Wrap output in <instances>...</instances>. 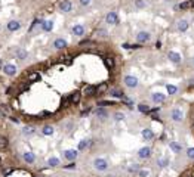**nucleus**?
<instances>
[{
  "label": "nucleus",
  "mask_w": 194,
  "mask_h": 177,
  "mask_svg": "<svg viewBox=\"0 0 194 177\" xmlns=\"http://www.w3.org/2000/svg\"><path fill=\"white\" fill-rule=\"evenodd\" d=\"M107 83H102V84H100L98 87H96V93H104L105 90H107Z\"/></svg>",
  "instance_id": "obj_28"
},
{
  "label": "nucleus",
  "mask_w": 194,
  "mask_h": 177,
  "mask_svg": "<svg viewBox=\"0 0 194 177\" xmlns=\"http://www.w3.org/2000/svg\"><path fill=\"white\" fill-rule=\"evenodd\" d=\"M160 46H162V43H160V41H157V43H156V49H160Z\"/></svg>",
  "instance_id": "obj_48"
},
{
  "label": "nucleus",
  "mask_w": 194,
  "mask_h": 177,
  "mask_svg": "<svg viewBox=\"0 0 194 177\" xmlns=\"http://www.w3.org/2000/svg\"><path fill=\"white\" fill-rule=\"evenodd\" d=\"M93 114L96 115V117H100V118H105L107 117V111L102 108V106H100V108H96L95 111H93Z\"/></svg>",
  "instance_id": "obj_15"
},
{
  "label": "nucleus",
  "mask_w": 194,
  "mask_h": 177,
  "mask_svg": "<svg viewBox=\"0 0 194 177\" xmlns=\"http://www.w3.org/2000/svg\"><path fill=\"white\" fill-rule=\"evenodd\" d=\"M138 156H139L141 159H147V158H150V156H151V148H148V146L141 148V149L138 151Z\"/></svg>",
  "instance_id": "obj_5"
},
{
  "label": "nucleus",
  "mask_w": 194,
  "mask_h": 177,
  "mask_svg": "<svg viewBox=\"0 0 194 177\" xmlns=\"http://www.w3.org/2000/svg\"><path fill=\"white\" fill-rule=\"evenodd\" d=\"M153 101H154L156 103H163V102L166 101V96L162 95V93H154V95H153Z\"/></svg>",
  "instance_id": "obj_16"
},
{
  "label": "nucleus",
  "mask_w": 194,
  "mask_h": 177,
  "mask_svg": "<svg viewBox=\"0 0 194 177\" xmlns=\"http://www.w3.org/2000/svg\"><path fill=\"white\" fill-rule=\"evenodd\" d=\"M95 93H96V87L95 86H86L84 90H83V95H86V96H93Z\"/></svg>",
  "instance_id": "obj_10"
},
{
  "label": "nucleus",
  "mask_w": 194,
  "mask_h": 177,
  "mask_svg": "<svg viewBox=\"0 0 194 177\" xmlns=\"http://www.w3.org/2000/svg\"><path fill=\"white\" fill-rule=\"evenodd\" d=\"M136 40H138V43H139V44L148 43V41L151 40V34H150V33H147V31H141V33H138Z\"/></svg>",
  "instance_id": "obj_2"
},
{
  "label": "nucleus",
  "mask_w": 194,
  "mask_h": 177,
  "mask_svg": "<svg viewBox=\"0 0 194 177\" xmlns=\"http://www.w3.org/2000/svg\"><path fill=\"white\" fill-rule=\"evenodd\" d=\"M178 8L182 9V11H185V9H191V8H194V0H187V2L181 3Z\"/></svg>",
  "instance_id": "obj_14"
},
{
  "label": "nucleus",
  "mask_w": 194,
  "mask_h": 177,
  "mask_svg": "<svg viewBox=\"0 0 194 177\" xmlns=\"http://www.w3.org/2000/svg\"><path fill=\"white\" fill-rule=\"evenodd\" d=\"M34 128L33 127H25V128H22V134H25V136H30V134H34Z\"/></svg>",
  "instance_id": "obj_31"
},
{
  "label": "nucleus",
  "mask_w": 194,
  "mask_h": 177,
  "mask_svg": "<svg viewBox=\"0 0 194 177\" xmlns=\"http://www.w3.org/2000/svg\"><path fill=\"white\" fill-rule=\"evenodd\" d=\"M0 66H2V62H0Z\"/></svg>",
  "instance_id": "obj_49"
},
{
  "label": "nucleus",
  "mask_w": 194,
  "mask_h": 177,
  "mask_svg": "<svg viewBox=\"0 0 194 177\" xmlns=\"http://www.w3.org/2000/svg\"><path fill=\"white\" fill-rule=\"evenodd\" d=\"M90 3V0H80V5H83V6H87Z\"/></svg>",
  "instance_id": "obj_43"
},
{
  "label": "nucleus",
  "mask_w": 194,
  "mask_h": 177,
  "mask_svg": "<svg viewBox=\"0 0 194 177\" xmlns=\"http://www.w3.org/2000/svg\"><path fill=\"white\" fill-rule=\"evenodd\" d=\"M19 27H21V24H19L18 21H11V22L8 24V30H11V31H17Z\"/></svg>",
  "instance_id": "obj_19"
},
{
  "label": "nucleus",
  "mask_w": 194,
  "mask_h": 177,
  "mask_svg": "<svg viewBox=\"0 0 194 177\" xmlns=\"http://www.w3.org/2000/svg\"><path fill=\"white\" fill-rule=\"evenodd\" d=\"M43 134H45V136H50V134H53V128H52L50 126L43 127Z\"/></svg>",
  "instance_id": "obj_32"
},
{
  "label": "nucleus",
  "mask_w": 194,
  "mask_h": 177,
  "mask_svg": "<svg viewBox=\"0 0 194 177\" xmlns=\"http://www.w3.org/2000/svg\"><path fill=\"white\" fill-rule=\"evenodd\" d=\"M48 165H50V167H56V165H59V159H58V158H50V159L48 161Z\"/></svg>",
  "instance_id": "obj_34"
},
{
  "label": "nucleus",
  "mask_w": 194,
  "mask_h": 177,
  "mask_svg": "<svg viewBox=\"0 0 194 177\" xmlns=\"http://www.w3.org/2000/svg\"><path fill=\"white\" fill-rule=\"evenodd\" d=\"M11 173H12V168H6L5 170V174H11Z\"/></svg>",
  "instance_id": "obj_47"
},
{
  "label": "nucleus",
  "mask_w": 194,
  "mask_h": 177,
  "mask_svg": "<svg viewBox=\"0 0 194 177\" xmlns=\"http://www.w3.org/2000/svg\"><path fill=\"white\" fill-rule=\"evenodd\" d=\"M135 5H136V8H144V6H145L144 0H136V2H135Z\"/></svg>",
  "instance_id": "obj_41"
},
{
  "label": "nucleus",
  "mask_w": 194,
  "mask_h": 177,
  "mask_svg": "<svg viewBox=\"0 0 194 177\" xmlns=\"http://www.w3.org/2000/svg\"><path fill=\"white\" fill-rule=\"evenodd\" d=\"M105 105H114V102H110V101H102V102H100V106H105Z\"/></svg>",
  "instance_id": "obj_42"
},
{
  "label": "nucleus",
  "mask_w": 194,
  "mask_h": 177,
  "mask_svg": "<svg viewBox=\"0 0 194 177\" xmlns=\"http://www.w3.org/2000/svg\"><path fill=\"white\" fill-rule=\"evenodd\" d=\"M22 158H24V161L28 162V164H33V162L36 161V155L31 153V152H25V153L22 155Z\"/></svg>",
  "instance_id": "obj_12"
},
{
  "label": "nucleus",
  "mask_w": 194,
  "mask_h": 177,
  "mask_svg": "<svg viewBox=\"0 0 194 177\" xmlns=\"http://www.w3.org/2000/svg\"><path fill=\"white\" fill-rule=\"evenodd\" d=\"M110 93H111V96H113V98H119V99H123V98H125V95H123L120 90H117V88H113V90H111Z\"/></svg>",
  "instance_id": "obj_24"
},
{
  "label": "nucleus",
  "mask_w": 194,
  "mask_h": 177,
  "mask_svg": "<svg viewBox=\"0 0 194 177\" xmlns=\"http://www.w3.org/2000/svg\"><path fill=\"white\" fill-rule=\"evenodd\" d=\"M167 58H169L173 64H179V62H181V55L176 53V52H173V50H170V52L167 53Z\"/></svg>",
  "instance_id": "obj_7"
},
{
  "label": "nucleus",
  "mask_w": 194,
  "mask_h": 177,
  "mask_svg": "<svg viewBox=\"0 0 194 177\" xmlns=\"http://www.w3.org/2000/svg\"><path fill=\"white\" fill-rule=\"evenodd\" d=\"M52 27H53V24H52L50 21H48V22H43V25H42V28H43L45 31H50V30H52Z\"/></svg>",
  "instance_id": "obj_33"
},
{
  "label": "nucleus",
  "mask_w": 194,
  "mask_h": 177,
  "mask_svg": "<svg viewBox=\"0 0 194 177\" xmlns=\"http://www.w3.org/2000/svg\"><path fill=\"white\" fill-rule=\"evenodd\" d=\"M142 137H144L145 140H153V139H154L153 130H151V128H144V130H142Z\"/></svg>",
  "instance_id": "obj_9"
},
{
  "label": "nucleus",
  "mask_w": 194,
  "mask_h": 177,
  "mask_svg": "<svg viewBox=\"0 0 194 177\" xmlns=\"http://www.w3.org/2000/svg\"><path fill=\"white\" fill-rule=\"evenodd\" d=\"M141 170V167L138 165V164H135V165H132L131 168H129V173H138Z\"/></svg>",
  "instance_id": "obj_38"
},
{
  "label": "nucleus",
  "mask_w": 194,
  "mask_h": 177,
  "mask_svg": "<svg viewBox=\"0 0 194 177\" xmlns=\"http://www.w3.org/2000/svg\"><path fill=\"white\" fill-rule=\"evenodd\" d=\"M187 156H188L190 159L194 161V148H190V149L187 151Z\"/></svg>",
  "instance_id": "obj_39"
},
{
  "label": "nucleus",
  "mask_w": 194,
  "mask_h": 177,
  "mask_svg": "<svg viewBox=\"0 0 194 177\" xmlns=\"http://www.w3.org/2000/svg\"><path fill=\"white\" fill-rule=\"evenodd\" d=\"M93 167L98 170V171H105L108 168V162L104 159V158H96L93 161Z\"/></svg>",
  "instance_id": "obj_1"
},
{
  "label": "nucleus",
  "mask_w": 194,
  "mask_h": 177,
  "mask_svg": "<svg viewBox=\"0 0 194 177\" xmlns=\"http://www.w3.org/2000/svg\"><path fill=\"white\" fill-rule=\"evenodd\" d=\"M12 92H14V88H12V87H8V90H6V93H8V95H11Z\"/></svg>",
  "instance_id": "obj_46"
},
{
  "label": "nucleus",
  "mask_w": 194,
  "mask_h": 177,
  "mask_svg": "<svg viewBox=\"0 0 194 177\" xmlns=\"http://www.w3.org/2000/svg\"><path fill=\"white\" fill-rule=\"evenodd\" d=\"M8 149V140L5 137H0V151H6Z\"/></svg>",
  "instance_id": "obj_26"
},
{
  "label": "nucleus",
  "mask_w": 194,
  "mask_h": 177,
  "mask_svg": "<svg viewBox=\"0 0 194 177\" xmlns=\"http://www.w3.org/2000/svg\"><path fill=\"white\" fill-rule=\"evenodd\" d=\"M80 98H81V95H80L79 92H74V93L70 96V103H73V105H77V103L80 102Z\"/></svg>",
  "instance_id": "obj_13"
},
{
  "label": "nucleus",
  "mask_w": 194,
  "mask_h": 177,
  "mask_svg": "<svg viewBox=\"0 0 194 177\" xmlns=\"http://www.w3.org/2000/svg\"><path fill=\"white\" fill-rule=\"evenodd\" d=\"M138 111H139V112H142V114H148V112H150V108H148L147 105L141 103V105H138Z\"/></svg>",
  "instance_id": "obj_29"
},
{
  "label": "nucleus",
  "mask_w": 194,
  "mask_h": 177,
  "mask_svg": "<svg viewBox=\"0 0 194 177\" xmlns=\"http://www.w3.org/2000/svg\"><path fill=\"white\" fill-rule=\"evenodd\" d=\"M170 118L173 120V121H176V123H179V121H182V118H184V114H182V111L181 109H172L170 111Z\"/></svg>",
  "instance_id": "obj_4"
},
{
  "label": "nucleus",
  "mask_w": 194,
  "mask_h": 177,
  "mask_svg": "<svg viewBox=\"0 0 194 177\" xmlns=\"http://www.w3.org/2000/svg\"><path fill=\"white\" fill-rule=\"evenodd\" d=\"M169 146H170V149L173 151V152H181L182 151V146L179 145V143H176V142H169Z\"/></svg>",
  "instance_id": "obj_21"
},
{
  "label": "nucleus",
  "mask_w": 194,
  "mask_h": 177,
  "mask_svg": "<svg viewBox=\"0 0 194 177\" xmlns=\"http://www.w3.org/2000/svg\"><path fill=\"white\" fill-rule=\"evenodd\" d=\"M89 146V140H81L80 143H79V151H83V149H86Z\"/></svg>",
  "instance_id": "obj_35"
},
{
  "label": "nucleus",
  "mask_w": 194,
  "mask_h": 177,
  "mask_svg": "<svg viewBox=\"0 0 194 177\" xmlns=\"http://www.w3.org/2000/svg\"><path fill=\"white\" fill-rule=\"evenodd\" d=\"M74 167H76V164H74V162H71V164L65 165V168H74Z\"/></svg>",
  "instance_id": "obj_45"
},
{
  "label": "nucleus",
  "mask_w": 194,
  "mask_h": 177,
  "mask_svg": "<svg viewBox=\"0 0 194 177\" xmlns=\"http://www.w3.org/2000/svg\"><path fill=\"white\" fill-rule=\"evenodd\" d=\"M104 62H105V65H107L108 68H113V66H114V61H113V58H105Z\"/></svg>",
  "instance_id": "obj_37"
},
{
  "label": "nucleus",
  "mask_w": 194,
  "mask_h": 177,
  "mask_svg": "<svg viewBox=\"0 0 194 177\" xmlns=\"http://www.w3.org/2000/svg\"><path fill=\"white\" fill-rule=\"evenodd\" d=\"M166 88H167V93H169V95H175V93L178 92L176 86H172V84H167V86H166Z\"/></svg>",
  "instance_id": "obj_27"
},
{
  "label": "nucleus",
  "mask_w": 194,
  "mask_h": 177,
  "mask_svg": "<svg viewBox=\"0 0 194 177\" xmlns=\"http://www.w3.org/2000/svg\"><path fill=\"white\" fill-rule=\"evenodd\" d=\"M105 21H107L108 24H117V22H119V16H117L116 12H110V14L107 15Z\"/></svg>",
  "instance_id": "obj_8"
},
{
  "label": "nucleus",
  "mask_w": 194,
  "mask_h": 177,
  "mask_svg": "<svg viewBox=\"0 0 194 177\" xmlns=\"http://www.w3.org/2000/svg\"><path fill=\"white\" fill-rule=\"evenodd\" d=\"M157 165H159L160 168L167 167V165H169V159H167V158H159V159H157Z\"/></svg>",
  "instance_id": "obj_23"
},
{
  "label": "nucleus",
  "mask_w": 194,
  "mask_h": 177,
  "mask_svg": "<svg viewBox=\"0 0 194 177\" xmlns=\"http://www.w3.org/2000/svg\"><path fill=\"white\" fill-rule=\"evenodd\" d=\"M27 55H28V53H27V50H24V49H19V50L17 52V58H18V59H21V61H22V59H25V58H27Z\"/></svg>",
  "instance_id": "obj_25"
},
{
  "label": "nucleus",
  "mask_w": 194,
  "mask_h": 177,
  "mask_svg": "<svg viewBox=\"0 0 194 177\" xmlns=\"http://www.w3.org/2000/svg\"><path fill=\"white\" fill-rule=\"evenodd\" d=\"M123 118H125V115H123V114H120V112L114 114V120H116V121H122Z\"/></svg>",
  "instance_id": "obj_40"
},
{
  "label": "nucleus",
  "mask_w": 194,
  "mask_h": 177,
  "mask_svg": "<svg viewBox=\"0 0 194 177\" xmlns=\"http://www.w3.org/2000/svg\"><path fill=\"white\" fill-rule=\"evenodd\" d=\"M73 33H74L76 36H83V34H84L83 25H74V27H73Z\"/></svg>",
  "instance_id": "obj_20"
},
{
  "label": "nucleus",
  "mask_w": 194,
  "mask_h": 177,
  "mask_svg": "<svg viewBox=\"0 0 194 177\" xmlns=\"http://www.w3.org/2000/svg\"><path fill=\"white\" fill-rule=\"evenodd\" d=\"M138 176H139V177H148V176H150V171L145 170V168H141V170L138 171Z\"/></svg>",
  "instance_id": "obj_36"
},
{
  "label": "nucleus",
  "mask_w": 194,
  "mask_h": 177,
  "mask_svg": "<svg viewBox=\"0 0 194 177\" xmlns=\"http://www.w3.org/2000/svg\"><path fill=\"white\" fill-rule=\"evenodd\" d=\"M64 156H65L68 161H73V159L77 156V152H76V151H65V152H64Z\"/></svg>",
  "instance_id": "obj_22"
},
{
  "label": "nucleus",
  "mask_w": 194,
  "mask_h": 177,
  "mask_svg": "<svg viewBox=\"0 0 194 177\" xmlns=\"http://www.w3.org/2000/svg\"><path fill=\"white\" fill-rule=\"evenodd\" d=\"M53 47L55 49H64V47H67V41L64 39H56L53 41Z\"/></svg>",
  "instance_id": "obj_11"
},
{
  "label": "nucleus",
  "mask_w": 194,
  "mask_h": 177,
  "mask_svg": "<svg viewBox=\"0 0 194 177\" xmlns=\"http://www.w3.org/2000/svg\"><path fill=\"white\" fill-rule=\"evenodd\" d=\"M3 71H5V74H8V75H14V74L17 72V68H15V65H5Z\"/></svg>",
  "instance_id": "obj_17"
},
{
  "label": "nucleus",
  "mask_w": 194,
  "mask_h": 177,
  "mask_svg": "<svg viewBox=\"0 0 194 177\" xmlns=\"http://www.w3.org/2000/svg\"><path fill=\"white\" fill-rule=\"evenodd\" d=\"M49 115H50V114H49V112H46V111H43V112L40 114V117H49Z\"/></svg>",
  "instance_id": "obj_44"
},
{
  "label": "nucleus",
  "mask_w": 194,
  "mask_h": 177,
  "mask_svg": "<svg viewBox=\"0 0 194 177\" xmlns=\"http://www.w3.org/2000/svg\"><path fill=\"white\" fill-rule=\"evenodd\" d=\"M125 84L131 88H135V87H138V78L133 77V75H126L125 77Z\"/></svg>",
  "instance_id": "obj_3"
},
{
  "label": "nucleus",
  "mask_w": 194,
  "mask_h": 177,
  "mask_svg": "<svg viewBox=\"0 0 194 177\" xmlns=\"http://www.w3.org/2000/svg\"><path fill=\"white\" fill-rule=\"evenodd\" d=\"M0 162H2V159H0Z\"/></svg>",
  "instance_id": "obj_50"
},
{
  "label": "nucleus",
  "mask_w": 194,
  "mask_h": 177,
  "mask_svg": "<svg viewBox=\"0 0 194 177\" xmlns=\"http://www.w3.org/2000/svg\"><path fill=\"white\" fill-rule=\"evenodd\" d=\"M178 30L179 31H187L188 30V21H185V19L178 21Z\"/></svg>",
  "instance_id": "obj_18"
},
{
  "label": "nucleus",
  "mask_w": 194,
  "mask_h": 177,
  "mask_svg": "<svg viewBox=\"0 0 194 177\" xmlns=\"http://www.w3.org/2000/svg\"><path fill=\"white\" fill-rule=\"evenodd\" d=\"M39 78H40V74H39V72H31V74L28 75V80H30L31 83H33V81H37Z\"/></svg>",
  "instance_id": "obj_30"
},
{
  "label": "nucleus",
  "mask_w": 194,
  "mask_h": 177,
  "mask_svg": "<svg viewBox=\"0 0 194 177\" xmlns=\"http://www.w3.org/2000/svg\"><path fill=\"white\" fill-rule=\"evenodd\" d=\"M71 8H73V5H71L70 0H62V2L59 3V9H61L62 12H70Z\"/></svg>",
  "instance_id": "obj_6"
}]
</instances>
